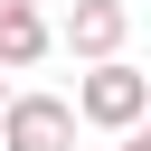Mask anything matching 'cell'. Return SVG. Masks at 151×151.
<instances>
[{
	"instance_id": "obj_7",
	"label": "cell",
	"mask_w": 151,
	"mask_h": 151,
	"mask_svg": "<svg viewBox=\"0 0 151 151\" xmlns=\"http://www.w3.org/2000/svg\"><path fill=\"white\" fill-rule=\"evenodd\" d=\"M0 113H9V85H0Z\"/></svg>"
},
{
	"instance_id": "obj_8",
	"label": "cell",
	"mask_w": 151,
	"mask_h": 151,
	"mask_svg": "<svg viewBox=\"0 0 151 151\" xmlns=\"http://www.w3.org/2000/svg\"><path fill=\"white\" fill-rule=\"evenodd\" d=\"M142 132H151V123H142Z\"/></svg>"
},
{
	"instance_id": "obj_4",
	"label": "cell",
	"mask_w": 151,
	"mask_h": 151,
	"mask_svg": "<svg viewBox=\"0 0 151 151\" xmlns=\"http://www.w3.org/2000/svg\"><path fill=\"white\" fill-rule=\"evenodd\" d=\"M47 47H57V28H47L38 9H0V66H9V76H19V66H38Z\"/></svg>"
},
{
	"instance_id": "obj_1",
	"label": "cell",
	"mask_w": 151,
	"mask_h": 151,
	"mask_svg": "<svg viewBox=\"0 0 151 151\" xmlns=\"http://www.w3.org/2000/svg\"><path fill=\"white\" fill-rule=\"evenodd\" d=\"M76 113L94 123V132H142L151 123V76L142 66H85V85H76Z\"/></svg>"
},
{
	"instance_id": "obj_6",
	"label": "cell",
	"mask_w": 151,
	"mask_h": 151,
	"mask_svg": "<svg viewBox=\"0 0 151 151\" xmlns=\"http://www.w3.org/2000/svg\"><path fill=\"white\" fill-rule=\"evenodd\" d=\"M0 9H38V0H0Z\"/></svg>"
},
{
	"instance_id": "obj_3",
	"label": "cell",
	"mask_w": 151,
	"mask_h": 151,
	"mask_svg": "<svg viewBox=\"0 0 151 151\" xmlns=\"http://www.w3.org/2000/svg\"><path fill=\"white\" fill-rule=\"evenodd\" d=\"M123 28H132V9H123V0H76V9H66V28H57V47H76L85 66H113V57H123Z\"/></svg>"
},
{
	"instance_id": "obj_5",
	"label": "cell",
	"mask_w": 151,
	"mask_h": 151,
	"mask_svg": "<svg viewBox=\"0 0 151 151\" xmlns=\"http://www.w3.org/2000/svg\"><path fill=\"white\" fill-rule=\"evenodd\" d=\"M123 151H151V132H123Z\"/></svg>"
},
{
	"instance_id": "obj_2",
	"label": "cell",
	"mask_w": 151,
	"mask_h": 151,
	"mask_svg": "<svg viewBox=\"0 0 151 151\" xmlns=\"http://www.w3.org/2000/svg\"><path fill=\"white\" fill-rule=\"evenodd\" d=\"M76 104L66 94H9V113H0V151H76Z\"/></svg>"
}]
</instances>
